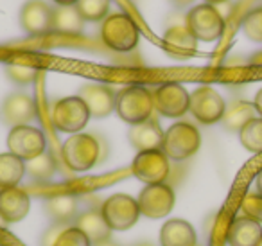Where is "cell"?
<instances>
[{
	"mask_svg": "<svg viewBox=\"0 0 262 246\" xmlns=\"http://www.w3.org/2000/svg\"><path fill=\"white\" fill-rule=\"evenodd\" d=\"M56 6H76L77 0H52Z\"/></svg>",
	"mask_w": 262,
	"mask_h": 246,
	"instance_id": "836d02e7",
	"label": "cell"
},
{
	"mask_svg": "<svg viewBox=\"0 0 262 246\" xmlns=\"http://www.w3.org/2000/svg\"><path fill=\"white\" fill-rule=\"evenodd\" d=\"M258 246H262V241H260V244H258Z\"/></svg>",
	"mask_w": 262,
	"mask_h": 246,
	"instance_id": "ab89813d",
	"label": "cell"
},
{
	"mask_svg": "<svg viewBox=\"0 0 262 246\" xmlns=\"http://www.w3.org/2000/svg\"><path fill=\"white\" fill-rule=\"evenodd\" d=\"M201 148V135L198 128L185 120L174 122L165 130L162 151L169 160L182 162L194 156Z\"/></svg>",
	"mask_w": 262,
	"mask_h": 246,
	"instance_id": "3957f363",
	"label": "cell"
},
{
	"mask_svg": "<svg viewBox=\"0 0 262 246\" xmlns=\"http://www.w3.org/2000/svg\"><path fill=\"white\" fill-rule=\"evenodd\" d=\"M52 246H94L90 239L83 234L77 227H67L58 235Z\"/></svg>",
	"mask_w": 262,
	"mask_h": 246,
	"instance_id": "4dcf8cb0",
	"label": "cell"
},
{
	"mask_svg": "<svg viewBox=\"0 0 262 246\" xmlns=\"http://www.w3.org/2000/svg\"><path fill=\"white\" fill-rule=\"evenodd\" d=\"M207 4H212V6H215V4H223V2H226V0H205Z\"/></svg>",
	"mask_w": 262,
	"mask_h": 246,
	"instance_id": "74e56055",
	"label": "cell"
},
{
	"mask_svg": "<svg viewBox=\"0 0 262 246\" xmlns=\"http://www.w3.org/2000/svg\"><path fill=\"white\" fill-rule=\"evenodd\" d=\"M172 4L178 6V8H185V6H190L194 2V0H171Z\"/></svg>",
	"mask_w": 262,
	"mask_h": 246,
	"instance_id": "e575fe53",
	"label": "cell"
},
{
	"mask_svg": "<svg viewBox=\"0 0 262 246\" xmlns=\"http://www.w3.org/2000/svg\"><path fill=\"white\" fill-rule=\"evenodd\" d=\"M26 176V162L13 153H0V189L18 187Z\"/></svg>",
	"mask_w": 262,
	"mask_h": 246,
	"instance_id": "cb8c5ba5",
	"label": "cell"
},
{
	"mask_svg": "<svg viewBox=\"0 0 262 246\" xmlns=\"http://www.w3.org/2000/svg\"><path fill=\"white\" fill-rule=\"evenodd\" d=\"M257 191H258V194L262 196V169L258 171V174H257Z\"/></svg>",
	"mask_w": 262,
	"mask_h": 246,
	"instance_id": "d590c367",
	"label": "cell"
},
{
	"mask_svg": "<svg viewBox=\"0 0 262 246\" xmlns=\"http://www.w3.org/2000/svg\"><path fill=\"white\" fill-rule=\"evenodd\" d=\"M54 171H56V163L47 151L41 153L36 158L26 162V173L31 174L34 180H49L54 174Z\"/></svg>",
	"mask_w": 262,
	"mask_h": 246,
	"instance_id": "83f0119b",
	"label": "cell"
},
{
	"mask_svg": "<svg viewBox=\"0 0 262 246\" xmlns=\"http://www.w3.org/2000/svg\"><path fill=\"white\" fill-rule=\"evenodd\" d=\"M140 246H151V244H140Z\"/></svg>",
	"mask_w": 262,
	"mask_h": 246,
	"instance_id": "f35d334b",
	"label": "cell"
},
{
	"mask_svg": "<svg viewBox=\"0 0 262 246\" xmlns=\"http://www.w3.org/2000/svg\"><path fill=\"white\" fill-rule=\"evenodd\" d=\"M6 74L16 85H31L38 76V69L33 65H22V63H8Z\"/></svg>",
	"mask_w": 262,
	"mask_h": 246,
	"instance_id": "f1b7e54d",
	"label": "cell"
},
{
	"mask_svg": "<svg viewBox=\"0 0 262 246\" xmlns=\"http://www.w3.org/2000/svg\"><path fill=\"white\" fill-rule=\"evenodd\" d=\"M239 140L244 149L251 153H262V117L251 119L239 131Z\"/></svg>",
	"mask_w": 262,
	"mask_h": 246,
	"instance_id": "4316f807",
	"label": "cell"
},
{
	"mask_svg": "<svg viewBox=\"0 0 262 246\" xmlns=\"http://www.w3.org/2000/svg\"><path fill=\"white\" fill-rule=\"evenodd\" d=\"M45 209H47L51 219H54L58 224H67L69 221L77 217L79 203H77L76 196L72 194H58L45 201Z\"/></svg>",
	"mask_w": 262,
	"mask_h": 246,
	"instance_id": "7402d4cb",
	"label": "cell"
},
{
	"mask_svg": "<svg viewBox=\"0 0 262 246\" xmlns=\"http://www.w3.org/2000/svg\"><path fill=\"white\" fill-rule=\"evenodd\" d=\"M165 131L160 128L157 119H147L140 124H133L127 131V140L137 151H149V149H162Z\"/></svg>",
	"mask_w": 262,
	"mask_h": 246,
	"instance_id": "e0dca14e",
	"label": "cell"
},
{
	"mask_svg": "<svg viewBox=\"0 0 262 246\" xmlns=\"http://www.w3.org/2000/svg\"><path fill=\"white\" fill-rule=\"evenodd\" d=\"M84 20L81 18L76 6H58L52 13V31L61 34H79Z\"/></svg>",
	"mask_w": 262,
	"mask_h": 246,
	"instance_id": "603a6c76",
	"label": "cell"
},
{
	"mask_svg": "<svg viewBox=\"0 0 262 246\" xmlns=\"http://www.w3.org/2000/svg\"><path fill=\"white\" fill-rule=\"evenodd\" d=\"M36 119V102L31 95L16 92L9 94L0 106V120L9 128L26 126Z\"/></svg>",
	"mask_w": 262,
	"mask_h": 246,
	"instance_id": "4fadbf2b",
	"label": "cell"
},
{
	"mask_svg": "<svg viewBox=\"0 0 262 246\" xmlns=\"http://www.w3.org/2000/svg\"><path fill=\"white\" fill-rule=\"evenodd\" d=\"M226 241L230 246H258L262 241L260 223L246 216L235 217L228 228Z\"/></svg>",
	"mask_w": 262,
	"mask_h": 246,
	"instance_id": "ac0fdd59",
	"label": "cell"
},
{
	"mask_svg": "<svg viewBox=\"0 0 262 246\" xmlns=\"http://www.w3.org/2000/svg\"><path fill=\"white\" fill-rule=\"evenodd\" d=\"M52 13L54 9L45 0H27L20 11V26L33 36L47 34L52 31Z\"/></svg>",
	"mask_w": 262,
	"mask_h": 246,
	"instance_id": "5bb4252c",
	"label": "cell"
},
{
	"mask_svg": "<svg viewBox=\"0 0 262 246\" xmlns=\"http://www.w3.org/2000/svg\"><path fill=\"white\" fill-rule=\"evenodd\" d=\"M185 26L198 42L210 44L221 38L225 31V18L219 13V9H215V6L205 2V4L194 6L187 13Z\"/></svg>",
	"mask_w": 262,
	"mask_h": 246,
	"instance_id": "5b68a950",
	"label": "cell"
},
{
	"mask_svg": "<svg viewBox=\"0 0 262 246\" xmlns=\"http://www.w3.org/2000/svg\"><path fill=\"white\" fill-rule=\"evenodd\" d=\"M198 235L185 219H169L160 230V246H196Z\"/></svg>",
	"mask_w": 262,
	"mask_h": 246,
	"instance_id": "d6986e66",
	"label": "cell"
},
{
	"mask_svg": "<svg viewBox=\"0 0 262 246\" xmlns=\"http://www.w3.org/2000/svg\"><path fill=\"white\" fill-rule=\"evenodd\" d=\"M115 112L124 122L140 124L151 119L155 112L153 92H149L142 85H129L117 94Z\"/></svg>",
	"mask_w": 262,
	"mask_h": 246,
	"instance_id": "7a4b0ae2",
	"label": "cell"
},
{
	"mask_svg": "<svg viewBox=\"0 0 262 246\" xmlns=\"http://www.w3.org/2000/svg\"><path fill=\"white\" fill-rule=\"evenodd\" d=\"M253 106H255V110H257V112L260 113V117H262V88L257 92V95H255Z\"/></svg>",
	"mask_w": 262,
	"mask_h": 246,
	"instance_id": "d6a6232c",
	"label": "cell"
},
{
	"mask_svg": "<svg viewBox=\"0 0 262 246\" xmlns=\"http://www.w3.org/2000/svg\"><path fill=\"white\" fill-rule=\"evenodd\" d=\"M189 112L201 124H215L221 122L226 112V102L217 90L205 85V87H198L190 94Z\"/></svg>",
	"mask_w": 262,
	"mask_h": 246,
	"instance_id": "9c48e42d",
	"label": "cell"
},
{
	"mask_svg": "<svg viewBox=\"0 0 262 246\" xmlns=\"http://www.w3.org/2000/svg\"><path fill=\"white\" fill-rule=\"evenodd\" d=\"M241 209H243L246 217L257 221V223H262V196L260 194H246L243 203H241Z\"/></svg>",
	"mask_w": 262,
	"mask_h": 246,
	"instance_id": "1f68e13d",
	"label": "cell"
},
{
	"mask_svg": "<svg viewBox=\"0 0 262 246\" xmlns=\"http://www.w3.org/2000/svg\"><path fill=\"white\" fill-rule=\"evenodd\" d=\"M164 47L176 58H189L196 52L198 40L187 29V26H172L164 34Z\"/></svg>",
	"mask_w": 262,
	"mask_h": 246,
	"instance_id": "ffe728a7",
	"label": "cell"
},
{
	"mask_svg": "<svg viewBox=\"0 0 262 246\" xmlns=\"http://www.w3.org/2000/svg\"><path fill=\"white\" fill-rule=\"evenodd\" d=\"M61 156L67 167L77 171V173H84L99 162L101 146L94 135L74 133L63 142Z\"/></svg>",
	"mask_w": 262,
	"mask_h": 246,
	"instance_id": "277c9868",
	"label": "cell"
},
{
	"mask_svg": "<svg viewBox=\"0 0 262 246\" xmlns=\"http://www.w3.org/2000/svg\"><path fill=\"white\" fill-rule=\"evenodd\" d=\"M74 227L79 228V230L90 239L92 244L108 241L113 232L112 228H110V224L106 223L101 210H97V209H92V210H86V212L79 214V216L76 217V224H74Z\"/></svg>",
	"mask_w": 262,
	"mask_h": 246,
	"instance_id": "44dd1931",
	"label": "cell"
},
{
	"mask_svg": "<svg viewBox=\"0 0 262 246\" xmlns=\"http://www.w3.org/2000/svg\"><path fill=\"white\" fill-rule=\"evenodd\" d=\"M0 246H4V244H0Z\"/></svg>",
	"mask_w": 262,
	"mask_h": 246,
	"instance_id": "60d3db41",
	"label": "cell"
},
{
	"mask_svg": "<svg viewBox=\"0 0 262 246\" xmlns=\"http://www.w3.org/2000/svg\"><path fill=\"white\" fill-rule=\"evenodd\" d=\"M90 110L79 95L63 97L52 108V124L63 133H79L90 120Z\"/></svg>",
	"mask_w": 262,
	"mask_h": 246,
	"instance_id": "8992f818",
	"label": "cell"
},
{
	"mask_svg": "<svg viewBox=\"0 0 262 246\" xmlns=\"http://www.w3.org/2000/svg\"><path fill=\"white\" fill-rule=\"evenodd\" d=\"M112 0H77L76 9L84 22H102L110 13Z\"/></svg>",
	"mask_w": 262,
	"mask_h": 246,
	"instance_id": "484cf974",
	"label": "cell"
},
{
	"mask_svg": "<svg viewBox=\"0 0 262 246\" xmlns=\"http://www.w3.org/2000/svg\"><path fill=\"white\" fill-rule=\"evenodd\" d=\"M94 246H119V244H115V242H112L108 239V241H102V242H97V244H94Z\"/></svg>",
	"mask_w": 262,
	"mask_h": 246,
	"instance_id": "8d00e7d4",
	"label": "cell"
},
{
	"mask_svg": "<svg viewBox=\"0 0 262 246\" xmlns=\"http://www.w3.org/2000/svg\"><path fill=\"white\" fill-rule=\"evenodd\" d=\"M131 173L146 185L164 183L171 173V163L162 149L140 151L131 162Z\"/></svg>",
	"mask_w": 262,
	"mask_h": 246,
	"instance_id": "52a82bcc",
	"label": "cell"
},
{
	"mask_svg": "<svg viewBox=\"0 0 262 246\" xmlns=\"http://www.w3.org/2000/svg\"><path fill=\"white\" fill-rule=\"evenodd\" d=\"M196 246H198V244H196Z\"/></svg>",
	"mask_w": 262,
	"mask_h": 246,
	"instance_id": "b9f144b4",
	"label": "cell"
},
{
	"mask_svg": "<svg viewBox=\"0 0 262 246\" xmlns=\"http://www.w3.org/2000/svg\"><path fill=\"white\" fill-rule=\"evenodd\" d=\"M45 148H47V140H45V135L38 128L26 124V126H16L9 130V153L22 158L24 162H29V160L40 156L41 153H45Z\"/></svg>",
	"mask_w": 262,
	"mask_h": 246,
	"instance_id": "30bf717a",
	"label": "cell"
},
{
	"mask_svg": "<svg viewBox=\"0 0 262 246\" xmlns=\"http://www.w3.org/2000/svg\"><path fill=\"white\" fill-rule=\"evenodd\" d=\"M139 207L140 214L149 219H162L169 216L171 210L174 209L176 196L172 187L165 183L157 185H146L139 194Z\"/></svg>",
	"mask_w": 262,
	"mask_h": 246,
	"instance_id": "7c38bea8",
	"label": "cell"
},
{
	"mask_svg": "<svg viewBox=\"0 0 262 246\" xmlns=\"http://www.w3.org/2000/svg\"><path fill=\"white\" fill-rule=\"evenodd\" d=\"M243 33L251 42H262V8L253 9L244 16Z\"/></svg>",
	"mask_w": 262,
	"mask_h": 246,
	"instance_id": "f546056e",
	"label": "cell"
},
{
	"mask_svg": "<svg viewBox=\"0 0 262 246\" xmlns=\"http://www.w3.org/2000/svg\"><path fill=\"white\" fill-rule=\"evenodd\" d=\"M77 95L83 99L84 105L90 110V115L95 117V119H104V117H108L115 110L117 94L108 85H101V83L84 85V87H81Z\"/></svg>",
	"mask_w": 262,
	"mask_h": 246,
	"instance_id": "9a60e30c",
	"label": "cell"
},
{
	"mask_svg": "<svg viewBox=\"0 0 262 246\" xmlns=\"http://www.w3.org/2000/svg\"><path fill=\"white\" fill-rule=\"evenodd\" d=\"M155 110L169 119H180L189 112L190 94L180 83H164L153 92Z\"/></svg>",
	"mask_w": 262,
	"mask_h": 246,
	"instance_id": "8fae6325",
	"label": "cell"
},
{
	"mask_svg": "<svg viewBox=\"0 0 262 246\" xmlns=\"http://www.w3.org/2000/svg\"><path fill=\"white\" fill-rule=\"evenodd\" d=\"M101 214L112 230L122 232L131 228L140 217V207L127 194H113L101 205Z\"/></svg>",
	"mask_w": 262,
	"mask_h": 246,
	"instance_id": "ba28073f",
	"label": "cell"
},
{
	"mask_svg": "<svg viewBox=\"0 0 262 246\" xmlns=\"http://www.w3.org/2000/svg\"><path fill=\"white\" fill-rule=\"evenodd\" d=\"M255 106L248 101H235L226 106L221 122L228 131H241L251 119H255Z\"/></svg>",
	"mask_w": 262,
	"mask_h": 246,
	"instance_id": "d4e9b609",
	"label": "cell"
},
{
	"mask_svg": "<svg viewBox=\"0 0 262 246\" xmlns=\"http://www.w3.org/2000/svg\"><path fill=\"white\" fill-rule=\"evenodd\" d=\"M140 31L133 16L127 13L108 15L101 24V40L115 52H129L139 45Z\"/></svg>",
	"mask_w": 262,
	"mask_h": 246,
	"instance_id": "6da1fadb",
	"label": "cell"
},
{
	"mask_svg": "<svg viewBox=\"0 0 262 246\" xmlns=\"http://www.w3.org/2000/svg\"><path fill=\"white\" fill-rule=\"evenodd\" d=\"M31 198L24 189H0V217L6 223H18L29 214Z\"/></svg>",
	"mask_w": 262,
	"mask_h": 246,
	"instance_id": "2e32d148",
	"label": "cell"
}]
</instances>
